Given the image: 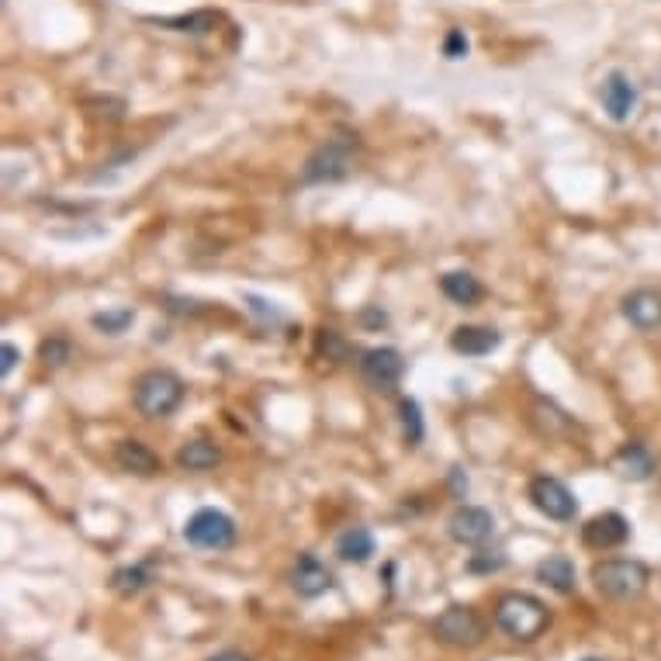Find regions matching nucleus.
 Segmentation results:
<instances>
[{
	"instance_id": "obj_1",
	"label": "nucleus",
	"mask_w": 661,
	"mask_h": 661,
	"mask_svg": "<svg viewBox=\"0 0 661 661\" xmlns=\"http://www.w3.org/2000/svg\"><path fill=\"white\" fill-rule=\"evenodd\" d=\"M547 623H551V613H547V606L540 603L537 596H530V592H506V596L499 599V606H495V627L506 637H513V641H523V644L537 641L547 630Z\"/></svg>"
},
{
	"instance_id": "obj_2",
	"label": "nucleus",
	"mask_w": 661,
	"mask_h": 661,
	"mask_svg": "<svg viewBox=\"0 0 661 661\" xmlns=\"http://www.w3.org/2000/svg\"><path fill=\"white\" fill-rule=\"evenodd\" d=\"M651 582L648 565L634 558H606L592 565V585L599 589V596L613 599V603H627L637 599Z\"/></svg>"
},
{
	"instance_id": "obj_3",
	"label": "nucleus",
	"mask_w": 661,
	"mask_h": 661,
	"mask_svg": "<svg viewBox=\"0 0 661 661\" xmlns=\"http://www.w3.org/2000/svg\"><path fill=\"white\" fill-rule=\"evenodd\" d=\"M132 402L146 419H167L184 402V381L174 371H146L135 381Z\"/></svg>"
},
{
	"instance_id": "obj_4",
	"label": "nucleus",
	"mask_w": 661,
	"mask_h": 661,
	"mask_svg": "<svg viewBox=\"0 0 661 661\" xmlns=\"http://www.w3.org/2000/svg\"><path fill=\"white\" fill-rule=\"evenodd\" d=\"M433 637L447 648H478L488 637V623L471 606H447L433 620Z\"/></svg>"
},
{
	"instance_id": "obj_5",
	"label": "nucleus",
	"mask_w": 661,
	"mask_h": 661,
	"mask_svg": "<svg viewBox=\"0 0 661 661\" xmlns=\"http://www.w3.org/2000/svg\"><path fill=\"white\" fill-rule=\"evenodd\" d=\"M184 540L201 551H229L236 544V523L222 509H198L184 523Z\"/></svg>"
},
{
	"instance_id": "obj_6",
	"label": "nucleus",
	"mask_w": 661,
	"mask_h": 661,
	"mask_svg": "<svg viewBox=\"0 0 661 661\" xmlns=\"http://www.w3.org/2000/svg\"><path fill=\"white\" fill-rule=\"evenodd\" d=\"M353 170V146L347 139H333L326 146H319L309 156L302 170L305 184H333V180H343Z\"/></svg>"
},
{
	"instance_id": "obj_7",
	"label": "nucleus",
	"mask_w": 661,
	"mask_h": 661,
	"mask_svg": "<svg viewBox=\"0 0 661 661\" xmlns=\"http://www.w3.org/2000/svg\"><path fill=\"white\" fill-rule=\"evenodd\" d=\"M530 502H533L537 513H544L547 520H554V523H568V520H575V513H578V502H575L572 488H568L565 482H558V478H551V475L533 478L530 482Z\"/></svg>"
},
{
	"instance_id": "obj_8",
	"label": "nucleus",
	"mask_w": 661,
	"mask_h": 661,
	"mask_svg": "<svg viewBox=\"0 0 661 661\" xmlns=\"http://www.w3.org/2000/svg\"><path fill=\"white\" fill-rule=\"evenodd\" d=\"M447 533H450V540H457V544L478 547V544H485V540H492L495 516L482 506H457L447 520Z\"/></svg>"
},
{
	"instance_id": "obj_9",
	"label": "nucleus",
	"mask_w": 661,
	"mask_h": 661,
	"mask_svg": "<svg viewBox=\"0 0 661 661\" xmlns=\"http://www.w3.org/2000/svg\"><path fill=\"white\" fill-rule=\"evenodd\" d=\"M360 374H364L367 385L378 388V392H392L405 374V360H402V353L392 347H374L360 357Z\"/></svg>"
},
{
	"instance_id": "obj_10",
	"label": "nucleus",
	"mask_w": 661,
	"mask_h": 661,
	"mask_svg": "<svg viewBox=\"0 0 661 661\" xmlns=\"http://www.w3.org/2000/svg\"><path fill=\"white\" fill-rule=\"evenodd\" d=\"M599 101H603L606 115H610L613 122H630V115L637 111L641 94H637L634 80H630L627 73L613 70L610 77L603 80V87H599Z\"/></svg>"
},
{
	"instance_id": "obj_11",
	"label": "nucleus",
	"mask_w": 661,
	"mask_h": 661,
	"mask_svg": "<svg viewBox=\"0 0 661 661\" xmlns=\"http://www.w3.org/2000/svg\"><path fill=\"white\" fill-rule=\"evenodd\" d=\"M630 540V523L620 513H599L592 520H585L582 527V544L592 551H613Z\"/></svg>"
},
{
	"instance_id": "obj_12",
	"label": "nucleus",
	"mask_w": 661,
	"mask_h": 661,
	"mask_svg": "<svg viewBox=\"0 0 661 661\" xmlns=\"http://www.w3.org/2000/svg\"><path fill=\"white\" fill-rule=\"evenodd\" d=\"M623 319L630 322L641 333H651V329L661 326V291L655 288H637L623 298Z\"/></svg>"
},
{
	"instance_id": "obj_13",
	"label": "nucleus",
	"mask_w": 661,
	"mask_h": 661,
	"mask_svg": "<svg viewBox=\"0 0 661 661\" xmlns=\"http://www.w3.org/2000/svg\"><path fill=\"white\" fill-rule=\"evenodd\" d=\"M291 589L302 599H319L322 592L333 589V575H329V568L322 565L319 558L302 554V558L295 561V568H291Z\"/></svg>"
},
{
	"instance_id": "obj_14",
	"label": "nucleus",
	"mask_w": 661,
	"mask_h": 661,
	"mask_svg": "<svg viewBox=\"0 0 661 661\" xmlns=\"http://www.w3.org/2000/svg\"><path fill=\"white\" fill-rule=\"evenodd\" d=\"M115 464L129 475H139V478H153L163 471V461L156 450H149L142 440H122L115 447Z\"/></svg>"
},
{
	"instance_id": "obj_15",
	"label": "nucleus",
	"mask_w": 661,
	"mask_h": 661,
	"mask_svg": "<svg viewBox=\"0 0 661 661\" xmlns=\"http://www.w3.org/2000/svg\"><path fill=\"white\" fill-rule=\"evenodd\" d=\"M610 464L620 478H627V482H648V478L655 475V457H651V450L637 440L623 443Z\"/></svg>"
},
{
	"instance_id": "obj_16",
	"label": "nucleus",
	"mask_w": 661,
	"mask_h": 661,
	"mask_svg": "<svg viewBox=\"0 0 661 661\" xmlns=\"http://www.w3.org/2000/svg\"><path fill=\"white\" fill-rule=\"evenodd\" d=\"M499 343H502V333H495V329H488V326H461L450 336V347L457 353H464V357H485V353H492Z\"/></svg>"
},
{
	"instance_id": "obj_17",
	"label": "nucleus",
	"mask_w": 661,
	"mask_h": 661,
	"mask_svg": "<svg viewBox=\"0 0 661 661\" xmlns=\"http://www.w3.org/2000/svg\"><path fill=\"white\" fill-rule=\"evenodd\" d=\"M537 578L547 585V589L561 592V596L575 592V565L568 554H547V558L537 565Z\"/></svg>"
},
{
	"instance_id": "obj_18",
	"label": "nucleus",
	"mask_w": 661,
	"mask_h": 661,
	"mask_svg": "<svg viewBox=\"0 0 661 661\" xmlns=\"http://www.w3.org/2000/svg\"><path fill=\"white\" fill-rule=\"evenodd\" d=\"M336 554H340V561H347V565H364L374 554V533L367 527L343 530L340 537H336Z\"/></svg>"
},
{
	"instance_id": "obj_19",
	"label": "nucleus",
	"mask_w": 661,
	"mask_h": 661,
	"mask_svg": "<svg viewBox=\"0 0 661 661\" xmlns=\"http://www.w3.org/2000/svg\"><path fill=\"white\" fill-rule=\"evenodd\" d=\"M440 291L454 305H475L478 298L485 295L482 281H478L475 274H468V270H450V274H443L440 277Z\"/></svg>"
},
{
	"instance_id": "obj_20",
	"label": "nucleus",
	"mask_w": 661,
	"mask_h": 661,
	"mask_svg": "<svg viewBox=\"0 0 661 661\" xmlns=\"http://www.w3.org/2000/svg\"><path fill=\"white\" fill-rule=\"evenodd\" d=\"M222 461V450L215 447L212 440H187L184 447L177 450V464L184 471H208Z\"/></svg>"
},
{
	"instance_id": "obj_21",
	"label": "nucleus",
	"mask_w": 661,
	"mask_h": 661,
	"mask_svg": "<svg viewBox=\"0 0 661 661\" xmlns=\"http://www.w3.org/2000/svg\"><path fill=\"white\" fill-rule=\"evenodd\" d=\"M153 582V572H149L146 565H129V568H118L115 575H111V585H115L118 596H139L146 585Z\"/></svg>"
},
{
	"instance_id": "obj_22",
	"label": "nucleus",
	"mask_w": 661,
	"mask_h": 661,
	"mask_svg": "<svg viewBox=\"0 0 661 661\" xmlns=\"http://www.w3.org/2000/svg\"><path fill=\"white\" fill-rule=\"evenodd\" d=\"M219 21H222V14H215V11H194V14H180V18H163V25L174 28V32L205 35V32H212Z\"/></svg>"
},
{
	"instance_id": "obj_23",
	"label": "nucleus",
	"mask_w": 661,
	"mask_h": 661,
	"mask_svg": "<svg viewBox=\"0 0 661 661\" xmlns=\"http://www.w3.org/2000/svg\"><path fill=\"white\" fill-rule=\"evenodd\" d=\"M402 433H405V443H412L416 447L419 440H423V416H419V402H412V398H402Z\"/></svg>"
},
{
	"instance_id": "obj_24",
	"label": "nucleus",
	"mask_w": 661,
	"mask_h": 661,
	"mask_svg": "<svg viewBox=\"0 0 661 661\" xmlns=\"http://www.w3.org/2000/svg\"><path fill=\"white\" fill-rule=\"evenodd\" d=\"M132 319H135L132 309H118V312H97L90 322H94V326L101 329V333L118 336V333H125V329L132 326Z\"/></svg>"
},
{
	"instance_id": "obj_25",
	"label": "nucleus",
	"mask_w": 661,
	"mask_h": 661,
	"mask_svg": "<svg viewBox=\"0 0 661 661\" xmlns=\"http://www.w3.org/2000/svg\"><path fill=\"white\" fill-rule=\"evenodd\" d=\"M499 568H506V554L502 551H478V554H471V561H468L471 575H492V572H499Z\"/></svg>"
},
{
	"instance_id": "obj_26",
	"label": "nucleus",
	"mask_w": 661,
	"mask_h": 661,
	"mask_svg": "<svg viewBox=\"0 0 661 661\" xmlns=\"http://www.w3.org/2000/svg\"><path fill=\"white\" fill-rule=\"evenodd\" d=\"M319 353H326V360H340L347 357V343L336 329H322L319 333Z\"/></svg>"
},
{
	"instance_id": "obj_27",
	"label": "nucleus",
	"mask_w": 661,
	"mask_h": 661,
	"mask_svg": "<svg viewBox=\"0 0 661 661\" xmlns=\"http://www.w3.org/2000/svg\"><path fill=\"white\" fill-rule=\"evenodd\" d=\"M39 353H42V360L49 367H63L66 360H70V343L66 340H45Z\"/></svg>"
},
{
	"instance_id": "obj_28",
	"label": "nucleus",
	"mask_w": 661,
	"mask_h": 661,
	"mask_svg": "<svg viewBox=\"0 0 661 661\" xmlns=\"http://www.w3.org/2000/svg\"><path fill=\"white\" fill-rule=\"evenodd\" d=\"M443 56L447 59H464L468 56V39H464V32H450L447 35V42H443Z\"/></svg>"
},
{
	"instance_id": "obj_29",
	"label": "nucleus",
	"mask_w": 661,
	"mask_h": 661,
	"mask_svg": "<svg viewBox=\"0 0 661 661\" xmlns=\"http://www.w3.org/2000/svg\"><path fill=\"white\" fill-rule=\"evenodd\" d=\"M18 360H21V350L14 347V343H4V347H0V374L7 378V374L14 371V364H18Z\"/></svg>"
},
{
	"instance_id": "obj_30",
	"label": "nucleus",
	"mask_w": 661,
	"mask_h": 661,
	"mask_svg": "<svg viewBox=\"0 0 661 661\" xmlns=\"http://www.w3.org/2000/svg\"><path fill=\"white\" fill-rule=\"evenodd\" d=\"M212 661H250V658L239 655V651H222V655H215Z\"/></svg>"
},
{
	"instance_id": "obj_31",
	"label": "nucleus",
	"mask_w": 661,
	"mask_h": 661,
	"mask_svg": "<svg viewBox=\"0 0 661 661\" xmlns=\"http://www.w3.org/2000/svg\"><path fill=\"white\" fill-rule=\"evenodd\" d=\"M582 661H603V658H582Z\"/></svg>"
}]
</instances>
